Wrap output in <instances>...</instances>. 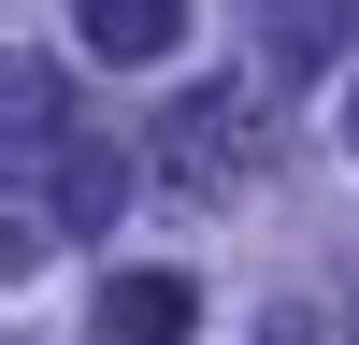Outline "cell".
I'll use <instances>...</instances> for the list:
<instances>
[{
	"label": "cell",
	"instance_id": "6da1fadb",
	"mask_svg": "<svg viewBox=\"0 0 359 345\" xmlns=\"http://www.w3.org/2000/svg\"><path fill=\"white\" fill-rule=\"evenodd\" d=\"M158 172H172V187H245V172H259V101H245V86L172 101L158 115Z\"/></svg>",
	"mask_w": 359,
	"mask_h": 345
},
{
	"label": "cell",
	"instance_id": "7a4b0ae2",
	"mask_svg": "<svg viewBox=\"0 0 359 345\" xmlns=\"http://www.w3.org/2000/svg\"><path fill=\"white\" fill-rule=\"evenodd\" d=\"M86 316H101V345H187V273H101V302H86Z\"/></svg>",
	"mask_w": 359,
	"mask_h": 345
},
{
	"label": "cell",
	"instance_id": "3957f363",
	"mask_svg": "<svg viewBox=\"0 0 359 345\" xmlns=\"http://www.w3.org/2000/svg\"><path fill=\"white\" fill-rule=\"evenodd\" d=\"M72 29H86V58L144 72V58H172V43H187V0H72Z\"/></svg>",
	"mask_w": 359,
	"mask_h": 345
},
{
	"label": "cell",
	"instance_id": "277c9868",
	"mask_svg": "<svg viewBox=\"0 0 359 345\" xmlns=\"http://www.w3.org/2000/svg\"><path fill=\"white\" fill-rule=\"evenodd\" d=\"M345 29H359V15H273V58H302V72H316V58L345 43Z\"/></svg>",
	"mask_w": 359,
	"mask_h": 345
},
{
	"label": "cell",
	"instance_id": "5b68a950",
	"mask_svg": "<svg viewBox=\"0 0 359 345\" xmlns=\"http://www.w3.org/2000/svg\"><path fill=\"white\" fill-rule=\"evenodd\" d=\"M345 144H359V101H345Z\"/></svg>",
	"mask_w": 359,
	"mask_h": 345
}]
</instances>
